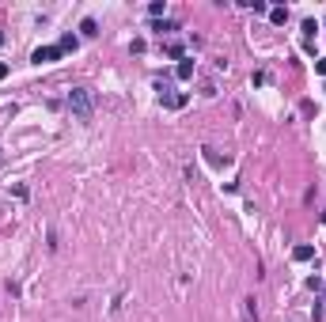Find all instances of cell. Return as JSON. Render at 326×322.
I'll return each instance as SVG.
<instances>
[{
	"instance_id": "cell-11",
	"label": "cell",
	"mask_w": 326,
	"mask_h": 322,
	"mask_svg": "<svg viewBox=\"0 0 326 322\" xmlns=\"http://www.w3.org/2000/svg\"><path fill=\"white\" fill-rule=\"evenodd\" d=\"M80 31H84L87 38H95V34H99V27H95V19H84V23H80Z\"/></svg>"
},
{
	"instance_id": "cell-13",
	"label": "cell",
	"mask_w": 326,
	"mask_h": 322,
	"mask_svg": "<svg viewBox=\"0 0 326 322\" xmlns=\"http://www.w3.org/2000/svg\"><path fill=\"white\" fill-rule=\"evenodd\" d=\"M315 72H318V76H326V57H322V61H315Z\"/></svg>"
},
{
	"instance_id": "cell-6",
	"label": "cell",
	"mask_w": 326,
	"mask_h": 322,
	"mask_svg": "<svg viewBox=\"0 0 326 322\" xmlns=\"http://www.w3.org/2000/svg\"><path fill=\"white\" fill-rule=\"evenodd\" d=\"M292 258H296V262H311V258H315V246H311V243H300L296 250H292Z\"/></svg>"
},
{
	"instance_id": "cell-7",
	"label": "cell",
	"mask_w": 326,
	"mask_h": 322,
	"mask_svg": "<svg viewBox=\"0 0 326 322\" xmlns=\"http://www.w3.org/2000/svg\"><path fill=\"white\" fill-rule=\"evenodd\" d=\"M269 23H273V27H284V23H288V8H273V12H269Z\"/></svg>"
},
{
	"instance_id": "cell-5",
	"label": "cell",
	"mask_w": 326,
	"mask_h": 322,
	"mask_svg": "<svg viewBox=\"0 0 326 322\" xmlns=\"http://www.w3.org/2000/svg\"><path fill=\"white\" fill-rule=\"evenodd\" d=\"M61 53H76L80 50V38H76V34H61Z\"/></svg>"
},
{
	"instance_id": "cell-16",
	"label": "cell",
	"mask_w": 326,
	"mask_h": 322,
	"mask_svg": "<svg viewBox=\"0 0 326 322\" xmlns=\"http://www.w3.org/2000/svg\"><path fill=\"white\" fill-rule=\"evenodd\" d=\"M322 224H326V212H322Z\"/></svg>"
},
{
	"instance_id": "cell-14",
	"label": "cell",
	"mask_w": 326,
	"mask_h": 322,
	"mask_svg": "<svg viewBox=\"0 0 326 322\" xmlns=\"http://www.w3.org/2000/svg\"><path fill=\"white\" fill-rule=\"evenodd\" d=\"M4 76H8V65H4V61H0V80H4Z\"/></svg>"
},
{
	"instance_id": "cell-8",
	"label": "cell",
	"mask_w": 326,
	"mask_h": 322,
	"mask_svg": "<svg viewBox=\"0 0 326 322\" xmlns=\"http://www.w3.org/2000/svg\"><path fill=\"white\" fill-rule=\"evenodd\" d=\"M315 34H318V23L315 19H303V42H315Z\"/></svg>"
},
{
	"instance_id": "cell-9",
	"label": "cell",
	"mask_w": 326,
	"mask_h": 322,
	"mask_svg": "<svg viewBox=\"0 0 326 322\" xmlns=\"http://www.w3.org/2000/svg\"><path fill=\"white\" fill-rule=\"evenodd\" d=\"M163 12H167V4H163V0H152V4H148V16H152V19H159Z\"/></svg>"
},
{
	"instance_id": "cell-10",
	"label": "cell",
	"mask_w": 326,
	"mask_h": 322,
	"mask_svg": "<svg viewBox=\"0 0 326 322\" xmlns=\"http://www.w3.org/2000/svg\"><path fill=\"white\" fill-rule=\"evenodd\" d=\"M152 31L167 34V31H175V23H171V19H155V23H152Z\"/></svg>"
},
{
	"instance_id": "cell-4",
	"label": "cell",
	"mask_w": 326,
	"mask_h": 322,
	"mask_svg": "<svg viewBox=\"0 0 326 322\" xmlns=\"http://www.w3.org/2000/svg\"><path fill=\"white\" fill-rule=\"evenodd\" d=\"M194 72H198V65H194L190 57H182L179 68H175V76H179V80H194Z\"/></svg>"
},
{
	"instance_id": "cell-15",
	"label": "cell",
	"mask_w": 326,
	"mask_h": 322,
	"mask_svg": "<svg viewBox=\"0 0 326 322\" xmlns=\"http://www.w3.org/2000/svg\"><path fill=\"white\" fill-rule=\"evenodd\" d=\"M0 46H4V31H0Z\"/></svg>"
},
{
	"instance_id": "cell-17",
	"label": "cell",
	"mask_w": 326,
	"mask_h": 322,
	"mask_svg": "<svg viewBox=\"0 0 326 322\" xmlns=\"http://www.w3.org/2000/svg\"><path fill=\"white\" fill-rule=\"evenodd\" d=\"M322 27H326V19H322Z\"/></svg>"
},
{
	"instance_id": "cell-1",
	"label": "cell",
	"mask_w": 326,
	"mask_h": 322,
	"mask_svg": "<svg viewBox=\"0 0 326 322\" xmlns=\"http://www.w3.org/2000/svg\"><path fill=\"white\" fill-rule=\"evenodd\" d=\"M69 110H72V118H76V121H91L95 99H91L87 87H72V91H69Z\"/></svg>"
},
{
	"instance_id": "cell-3",
	"label": "cell",
	"mask_w": 326,
	"mask_h": 322,
	"mask_svg": "<svg viewBox=\"0 0 326 322\" xmlns=\"http://www.w3.org/2000/svg\"><path fill=\"white\" fill-rule=\"evenodd\" d=\"M163 102V106H167V110H182V106H186V102H190V95L186 91H171V95H167V99H159Z\"/></svg>"
},
{
	"instance_id": "cell-12",
	"label": "cell",
	"mask_w": 326,
	"mask_h": 322,
	"mask_svg": "<svg viewBox=\"0 0 326 322\" xmlns=\"http://www.w3.org/2000/svg\"><path fill=\"white\" fill-rule=\"evenodd\" d=\"M167 57H175V61H182V42H167Z\"/></svg>"
},
{
	"instance_id": "cell-2",
	"label": "cell",
	"mask_w": 326,
	"mask_h": 322,
	"mask_svg": "<svg viewBox=\"0 0 326 322\" xmlns=\"http://www.w3.org/2000/svg\"><path fill=\"white\" fill-rule=\"evenodd\" d=\"M31 61H35V65H53V61H61V46H38V50L31 53Z\"/></svg>"
}]
</instances>
